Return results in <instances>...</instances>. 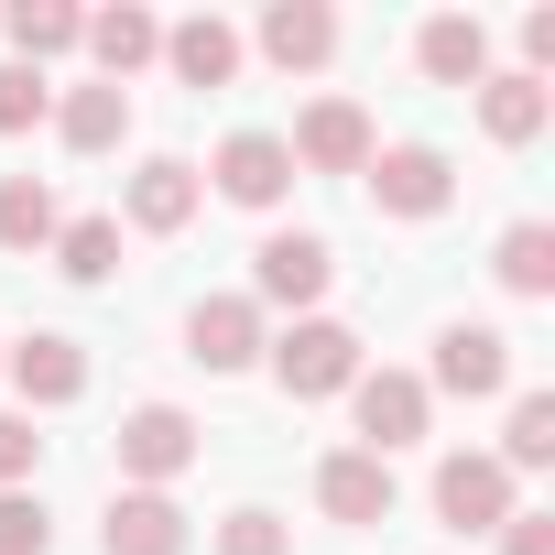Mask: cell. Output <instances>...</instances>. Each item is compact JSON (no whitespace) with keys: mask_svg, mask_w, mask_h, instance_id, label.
I'll use <instances>...</instances> for the list:
<instances>
[{"mask_svg":"<svg viewBox=\"0 0 555 555\" xmlns=\"http://www.w3.org/2000/svg\"><path fill=\"white\" fill-rule=\"evenodd\" d=\"M261 360H272V382H284L295 403H338L371 360H360V338L338 327V317H295L284 338H261Z\"/></svg>","mask_w":555,"mask_h":555,"instance_id":"1","label":"cell"},{"mask_svg":"<svg viewBox=\"0 0 555 555\" xmlns=\"http://www.w3.org/2000/svg\"><path fill=\"white\" fill-rule=\"evenodd\" d=\"M327 284H338V250H327L317 229H261V250H250V306L317 317V306H327Z\"/></svg>","mask_w":555,"mask_h":555,"instance_id":"2","label":"cell"},{"mask_svg":"<svg viewBox=\"0 0 555 555\" xmlns=\"http://www.w3.org/2000/svg\"><path fill=\"white\" fill-rule=\"evenodd\" d=\"M109 447H120V490H175V479L196 468V447H207V436H196V414H185V403H131Z\"/></svg>","mask_w":555,"mask_h":555,"instance_id":"3","label":"cell"},{"mask_svg":"<svg viewBox=\"0 0 555 555\" xmlns=\"http://www.w3.org/2000/svg\"><path fill=\"white\" fill-rule=\"evenodd\" d=\"M360 185H371V207H382V218H414V229L457 207V164H447L436 142H392V153H371V164H360Z\"/></svg>","mask_w":555,"mask_h":555,"instance_id":"4","label":"cell"},{"mask_svg":"<svg viewBox=\"0 0 555 555\" xmlns=\"http://www.w3.org/2000/svg\"><path fill=\"white\" fill-rule=\"evenodd\" d=\"M349 425H360V447H371V457L425 447V425H436L425 371H360V382H349Z\"/></svg>","mask_w":555,"mask_h":555,"instance_id":"5","label":"cell"},{"mask_svg":"<svg viewBox=\"0 0 555 555\" xmlns=\"http://www.w3.org/2000/svg\"><path fill=\"white\" fill-rule=\"evenodd\" d=\"M522 501H512V468L490 457V447H457V457H436V522L447 533H501Z\"/></svg>","mask_w":555,"mask_h":555,"instance_id":"6","label":"cell"},{"mask_svg":"<svg viewBox=\"0 0 555 555\" xmlns=\"http://www.w3.org/2000/svg\"><path fill=\"white\" fill-rule=\"evenodd\" d=\"M425 392H457V403L512 392V338H501V327H479V317L436 327V371H425Z\"/></svg>","mask_w":555,"mask_h":555,"instance_id":"7","label":"cell"},{"mask_svg":"<svg viewBox=\"0 0 555 555\" xmlns=\"http://www.w3.org/2000/svg\"><path fill=\"white\" fill-rule=\"evenodd\" d=\"M196 185H218L229 207H284L295 196V153H284V131H229Z\"/></svg>","mask_w":555,"mask_h":555,"instance_id":"8","label":"cell"},{"mask_svg":"<svg viewBox=\"0 0 555 555\" xmlns=\"http://www.w3.org/2000/svg\"><path fill=\"white\" fill-rule=\"evenodd\" d=\"M284 153H295V175H360L382 142H371V109H360V99H317V109L284 131Z\"/></svg>","mask_w":555,"mask_h":555,"instance_id":"9","label":"cell"},{"mask_svg":"<svg viewBox=\"0 0 555 555\" xmlns=\"http://www.w3.org/2000/svg\"><path fill=\"white\" fill-rule=\"evenodd\" d=\"M0 371H12L23 414H55V403H77V392H88V349H77L66 327H34L23 349H0Z\"/></svg>","mask_w":555,"mask_h":555,"instance_id":"10","label":"cell"},{"mask_svg":"<svg viewBox=\"0 0 555 555\" xmlns=\"http://www.w3.org/2000/svg\"><path fill=\"white\" fill-rule=\"evenodd\" d=\"M185 360L196 371H250L261 360V306L250 295H196L185 306Z\"/></svg>","mask_w":555,"mask_h":555,"instance_id":"11","label":"cell"},{"mask_svg":"<svg viewBox=\"0 0 555 555\" xmlns=\"http://www.w3.org/2000/svg\"><path fill=\"white\" fill-rule=\"evenodd\" d=\"M317 501H327V522H392V457L327 447L317 457Z\"/></svg>","mask_w":555,"mask_h":555,"instance_id":"12","label":"cell"},{"mask_svg":"<svg viewBox=\"0 0 555 555\" xmlns=\"http://www.w3.org/2000/svg\"><path fill=\"white\" fill-rule=\"evenodd\" d=\"M196 533H185V501L175 490H120L109 501V522H99V555H185Z\"/></svg>","mask_w":555,"mask_h":555,"instance_id":"13","label":"cell"},{"mask_svg":"<svg viewBox=\"0 0 555 555\" xmlns=\"http://www.w3.org/2000/svg\"><path fill=\"white\" fill-rule=\"evenodd\" d=\"M88 55H99V88H131L153 55H164V23L142 12V0H109V12H88V34H77Z\"/></svg>","mask_w":555,"mask_h":555,"instance_id":"14","label":"cell"},{"mask_svg":"<svg viewBox=\"0 0 555 555\" xmlns=\"http://www.w3.org/2000/svg\"><path fill=\"white\" fill-rule=\"evenodd\" d=\"M250 44H261L272 66H284V77H317V66L338 55V12H327V0H272Z\"/></svg>","mask_w":555,"mask_h":555,"instance_id":"15","label":"cell"},{"mask_svg":"<svg viewBox=\"0 0 555 555\" xmlns=\"http://www.w3.org/2000/svg\"><path fill=\"white\" fill-rule=\"evenodd\" d=\"M544 120H555V88L544 77H479V131L501 142V153H522V142H544Z\"/></svg>","mask_w":555,"mask_h":555,"instance_id":"16","label":"cell"},{"mask_svg":"<svg viewBox=\"0 0 555 555\" xmlns=\"http://www.w3.org/2000/svg\"><path fill=\"white\" fill-rule=\"evenodd\" d=\"M240 55H250V44H240L218 12H196V23H164V66H175L185 88H229V77H240Z\"/></svg>","mask_w":555,"mask_h":555,"instance_id":"17","label":"cell"},{"mask_svg":"<svg viewBox=\"0 0 555 555\" xmlns=\"http://www.w3.org/2000/svg\"><path fill=\"white\" fill-rule=\"evenodd\" d=\"M414 55H425L436 88H479V77H490V23H479V12H436V23L414 34Z\"/></svg>","mask_w":555,"mask_h":555,"instance_id":"18","label":"cell"},{"mask_svg":"<svg viewBox=\"0 0 555 555\" xmlns=\"http://www.w3.org/2000/svg\"><path fill=\"white\" fill-rule=\"evenodd\" d=\"M0 34H12V66H55V55H77V34H88V12L77 0H12V12H0Z\"/></svg>","mask_w":555,"mask_h":555,"instance_id":"19","label":"cell"},{"mask_svg":"<svg viewBox=\"0 0 555 555\" xmlns=\"http://www.w3.org/2000/svg\"><path fill=\"white\" fill-rule=\"evenodd\" d=\"M196 196H207V185H196V164H175V153H153V164L131 175V229H153V240H175V229L196 218Z\"/></svg>","mask_w":555,"mask_h":555,"instance_id":"20","label":"cell"},{"mask_svg":"<svg viewBox=\"0 0 555 555\" xmlns=\"http://www.w3.org/2000/svg\"><path fill=\"white\" fill-rule=\"evenodd\" d=\"M120 131H131V88H66L55 99V142L66 153H120Z\"/></svg>","mask_w":555,"mask_h":555,"instance_id":"21","label":"cell"},{"mask_svg":"<svg viewBox=\"0 0 555 555\" xmlns=\"http://www.w3.org/2000/svg\"><path fill=\"white\" fill-rule=\"evenodd\" d=\"M55 185L44 175H0V250H55Z\"/></svg>","mask_w":555,"mask_h":555,"instance_id":"22","label":"cell"},{"mask_svg":"<svg viewBox=\"0 0 555 555\" xmlns=\"http://www.w3.org/2000/svg\"><path fill=\"white\" fill-rule=\"evenodd\" d=\"M490 272H501V284H512L522 306H544V295H555V229H544V218H512Z\"/></svg>","mask_w":555,"mask_h":555,"instance_id":"23","label":"cell"},{"mask_svg":"<svg viewBox=\"0 0 555 555\" xmlns=\"http://www.w3.org/2000/svg\"><path fill=\"white\" fill-rule=\"evenodd\" d=\"M512 479L522 468H555V392H512V425H501V447H490Z\"/></svg>","mask_w":555,"mask_h":555,"instance_id":"24","label":"cell"},{"mask_svg":"<svg viewBox=\"0 0 555 555\" xmlns=\"http://www.w3.org/2000/svg\"><path fill=\"white\" fill-rule=\"evenodd\" d=\"M55 272L66 284H109L120 272V218H66L55 229Z\"/></svg>","mask_w":555,"mask_h":555,"instance_id":"25","label":"cell"},{"mask_svg":"<svg viewBox=\"0 0 555 555\" xmlns=\"http://www.w3.org/2000/svg\"><path fill=\"white\" fill-rule=\"evenodd\" d=\"M218 555H295V522L261 512V501H240V512L218 522Z\"/></svg>","mask_w":555,"mask_h":555,"instance_id":"26","label":"cell"},{"mask_svg":"<svg viewBox=\"0 0 555 555\" xmlns=\"http://www.w3.org/2000/svg\"><path fill=\"white\" fill-rule=\"evenodd\" d=\"M34 120H55V88H44L34 66H0V142L34 131Z\"/></svg>","mask_w":555,"mask_h":555,"instance_id":"27","label":"cell"},{"mask_svg":"<svg viewBox=\"0 0 555 555\" xmlns=\"http://www.w3.org/2000/svg\"><path fill=\"white\" fill-rule=\"evenodd\" d=\"M0 555H55V522L34 490H0Z\"/></svg>","mask_w":555,"mask_h":555,"instance_id":"28","label":"cell"},{"mask_svg":"<svg viewBox=\"0 0 555 555\" xmlns=\"http://www.w3.org/2000/svg\"><path fill=\"white\" fill-rule=\"evenodd\" d=\"M34 468H44V436H34V414H0V490H34Z\"/></svg>","mask_w":555,"mask_h":555,"instance_id":"29","label":"cell"},{"mask_svg":"<svg viewBox=\"0 0 555 555\" xmlns=\"http://www.w3.org/2000/svg\"><path fill=\"white\" fill-rule=\"evenodd\" d=\"M501 555H555V512H512L501 522Z\"/></svg>","mask_w":555,"mask_h":555,"instance_id":"30","label":"cell"},{"mask_svg":"<svg viewBox=\"0 0 555 555\" xmlns=\"http://www.w3.org/2000/svg\"><path fill=\"white\" fill-rule=\"evenodd\" d=\"M555 66V12H522V77Z\"/></svg>","mask_w":555,"mask_h":555,"instance_id":"31","label":"cell"}]
</instances>
